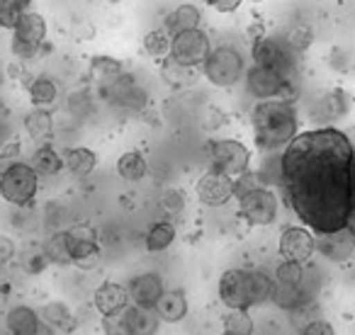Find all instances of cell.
Instances as JSON below:
<instances>
[{
  "label": "cell",
  "mask_w": 355,
  "mask_h": 335,
  "mask_svg": "<svg viewBox=\"0 0 355 335\" xmlns=\"http://www.w3.org/2000/svg\"><path fill=\"white\" fill-rule=\"evenodd\" d=\"M280 185L309 231L319 236L345 231L355 207V148L336 127L297 134L282 151Z\"/></svg>",
  "instance_id": "cell-1"
},
{
  "label": "cell",
  "mask_w": 355,
  "mask_h": 335,
  "mask_svg": "<svg viewBox=\"0 0 355 335\" xmlns=\"http://www.w3.org/2000/svg\"><path fill=\"white\" fill-rule=\"evenodd\" d=\"M253 138L261 151H280L300 134L295 105L290 100H263L251 109Z\"/></svg>",
  "instance_id": "cell-2"
},
{
  "label": "cell",
  "mask_w": 355,
  "mask_h": 335,
  "mask_svg": "<svg viewBox=\"0 0 355 335\" xmlns=\"http://www.w3.org/2000/svg\"><path fill=\"white\" fill-rule=\"evenodd\" d=\"M243 69H246V66H243L241 51L232 44L214 46L202 64L205 78H207L214 88H222V90L234 88V85L241 80Z\"/></svg>",
  "instance_id": "cell-3"
},
{
  "label": "cell",
  "mask_w": 355,
  "mask_h": 335,
  "mask_svg": "<svg viewBox=\"0 0 355 335\" xmlns=\"http://www.w3.org/2000/svg\"><path fill=\"white\" fill-rule=\"evenodd\" d=\"M40 192V175L30 163H15L0 173V197L12 207H27Z\"/></svg>",
  "instance_id": "cell-4"
},
{
  "label": "cell",
  "mask_w": 355,
  "mask_h": 335,
  "mask_svg": "<svg viewBox=\"0 0 355 335\" xmlns=\"http://www.w3.org/2000/svg\"><path fill=\"white\" fill-rule=\"evenodd\" d=\"M209 170L236 180L251 168V151L239 138H217L209 143Z\"/></svg>",
  "instance_id": "cell-5"
},
{
  "label": "cell",
  "mask_w": 355,
  "mask_h": 335,
  "mask_svg": "<svg viewBox=\"0 0 355 335\" xmlns=\"http://www.w3.org/2000/svg\"><path fill=\"white\" fill-rule=\"evenodd\" d=\"M253 64L263 66V69L277 71L285 78L295 80L297 73V61H295V49L287 42H280L275 37H261L253 42Z\"/></svg>",
  "instance_id": "cell-6"
},
{
  "label": "cell",
  "mask_w": 355,
  "mask_h": 335,
  "mask_svg": "<svg viewBox=\"0 0 355 335\" xmlns=\"http://www.w3.org/2000/svg\"><path fill=\"white\" fill-rule=\"evenodd\" d=\"M246 93L256 98L258 102L263 100H290L295 98V80L285 78L277 71L263 69V66H251L246 73Z\"/></svg>",
  "instance_id": "cell-7"
},
{
  "label": "cell",
  "mask_w": 355,
  "mask_h": 335,
  "mask_svg": "<svg viewBox=\"0 0 355 335\" xmlns=\"http://www.w3.org/2000/svg\"><path fill=\"white\" fill-rule=\"evenodd\" d=\"M46 39V20L40 15V12H27L22 15V20L17 22V27L12 30V54L17 59L27 61V59H35L40 54L42 44Z\"/></svg>",
  "instance_id": "cell-8"
},
{
  "label": "cell",
  "mask_w": 355,
  "mask_h": 335,
  "mask_svg": "<svg viewBox=\"0 0 355 335\" xmlns=\"http://www.w3.org/2000/svg\"><path fill=\"white\" fill-rule=\"evenodd\" d=\"M236 199H239V214L251 226H270L277 219L280 202H277V194L270 188L251 190V192L241 194Z\"/></svg>",
  "instance_id": "cell-9"
},
{
  "label": "cell",
  "mask_w": 355,
  "mask_h": 335,
  "mask_svg": "<svg viewBox=\"0 0 355 335\" xmlns=\"http://www.w3.org/2000/svg\"><path fill=\"white\" fill-rule=\"evenodd\" d=\"M66 241H69V253L76 267L90 270V267L98 265L100 238H98L95 226H90V224H73V226L66 231Z\"/></svg>",
  "instance_id": "cell-10"
},
{
  "label": "cell",
  "mask_w": 355,
  "mask_h": 335,
  "mask_svg": "<svg viewBox=\"0 0 355 335\" xmlns=\"http://www.w3.org/2000/svg\"><path fill=\"white\" fill-rule=\"evenodd\" d=\"M212 46H209V37L202 30H185L180 35L171 37V56L178 59L180 64L188 66H202L205 59L209 56Z\"/></svg>",
  "instance_id": "cell-11"
},
{
  "label": "cell",
  "mask_w": 355,
  "mask_h": 335,
  "mask_svg": "<svg viewBox=\"0 0 355 335\" xmlns=\"http://www.w3.org/2000/svg\"><path fill=\"white\" fill-rule=\"evenodd\" d=\"M277 251L282 260L306 265L316 253V233L306 226H287L280 236Z\"/></svg>",
  "instance_id": "cell-12"
},
{
  "label": "cell",
  "mask_w": 355,
  "mask_h": 335,
  "mask_svg": "<svg viewBox=\"0 0 355 335\" xmlns=\"http://www.w3.org/2000/svg\"><path fill=\"white\" fill-rule=\"evenodd\" d=\"M219 299L232 309H251V287H248V270L241 267H232L222 275L219 280Z\"/></svg>",
  "instance_id": "cell-13"
},
{
  "label": "cell",
  "mask_w": 355,
  "mask_h": 335,
  "mask_svg": "<svg viewBox=\"0 0 355 335\" xmlns=\"http://www.w3.org/2000/svg\"><path fill=\"white\" fill-rule=\"evenodd\" d=\"M198 197L205 207H222L232 197H236V180L229 178V175L207 170L198 180Z\"/></svg>",
  "instance_id": "cell-14"
},
{
  "label": "cell",
  "mask_w": 355,
  "mask_h": 335,
  "mask_svg": "<svg viewBox=\"0 0 355 335\" xmlns=\"http://www.w3.org/2000/svg\"><path fill=\"white\" fill-rule=\"evenodd\" d=\"M103 93L110 102L124 109H141L144 105H146V93L139 88L132 75H124V73L117 75V78L105 80Z\"/></svg>",
  "instance_id": "cell-15"
},
{
  "label": "cell",
  "mask_w": 355,
  "mask_h": 335,
  "mask_svg": "<svg viewBox=\"0 0 355 335\" xmlns=\"http://www.w3.org/2000/svg\"><path fill=\"white\" fill-rule=\"evenodd\" d=\"M127 291H129V304L132 306L156 309L158 299L163 296L166 287H163L161 275H156V272H144V275H137L129 280Z\"/></svg>",
  "instance_id": "cell-16"
},
{
  "label": "cell",
  "mask_w": 355,
  "mask_h": 335,
  "mask_svg": "<svg viewBox=\"0 0 355 335\" xmlns=\"http://www.w3.org/2000/svg\"><path fill=\"white\" fill-rule=\"evenodd\" d=\"M93 306L98 309L100 316L122 314V311L129 306L127 284H122V282H112V280L103 282L93 294Z\"/></svg>",
  "instance_id": "cell-17"
},
{
  "label": "cell",
  "mask_w": 355,
  "mask_h": 335,
  "mask_svg": "<svg viewBox=\"0 0 355 335\" xmlns=\"http://www.w3.org/2000/svg\"><path fill=\"white\" fill-rule=\"evenodd\" d=\"M345 112H348V95L343 90H329V93L316 100L311 117L319 124H334L338 119H343Z\"/></svg>",
  "instance_id": "cell-18"
},
{
  "label": "cell",
  "mask_w": 355,
  "mask_h": 335,
  "mask_svg": "<svg viewBox=\"0 0 355 335\" xmlns=\"http://www.w3.org/2000/svg\"><path fill=\"white\" fill-rule=\"evenodd\" d=\"M42 318L40 311H35L32 306L17 304L8 311L6 316V330L10 335H40L42 330Z\"/></svg>",
  "instance_id": "cell-19"
},
{
  "label": "cell",
  "mask_w": 355,
  "mask_h": 335,
  "mask_svg": "<svg viewBox=\"0 0 355 335\" xmlns=\"http://www.w3.org/2000/svg\"><path fill=\"white\" fill-rule=\"evenodd\" d=\"M40 318H42V323L49 325L51 330L64 333V335H71L78 328V318H76V314L64 301H49V304H44L40 309Z\"/></svg>",
  "instance_id": "cell-20"
},
{
  "label": "cell",
  "mask_w": 355,
  "mask_h": 335,
  "mask_svg": "<svg viewBox=\"0 0 355 335\" xmlns=\"http://www.w3.org/2000/svg\"><path fill=\"white\" fill-rule=\"evenodd\" d=\"M200 22H202V12L193 3H183V6L173 8V12H168L166 20H163V30L171 37L180 35L185 30H198Z\"/></svg>",
  "instance_id": "cell-21"
},
{
  "label": "cell",
  "mask_w": 355,
  "mask_h": 335,
  "mask_svg": "<svg viewBox=\"0 0 355 335\" xmlns=\"http://www.w3.org/2000/svg\"><path fill=\"white\" fill-rule=\"evenodd\" d=\"M156 314L163 323H180L188 316V299L180 289H166L156 304Z\"/></svg>",
  "instance_id": "cell-22"
},
{
  "label": "cell",
  "mask_w": 355,
  "mask_h": 335,
  "mask_svg": "<svg viewBox=\"0 0 355 335\" xmlns=\"http://www.w3.org/2000/svg\"><path fill=\"white\" fill-rule=\"evenodd\" d=\"M316 251L324 253L329 260L343 262L353 255L355 241L348 231H338V233H331V236H321V241H316Z\"/></svg>",
  "instance_id": "cell-23"
},
{
  "label": "cell",
  "mask_w": 355,
  "mask_h": 335,
  "mask_svg": "<svg viewBox=\"0 0 355 335\" xmlns=\"http://www.w3.org/2000/svg\"><path fill=\"white\" fill-rule=\"evenodd\" d=\"M124 316H127V325L132 335H156L158 333L161 318H158L156 309H144V306L129 304L127 309H124Z\"/></svg>",
  "instance_id": "cell-24"
},
{
  "label": "cell",
  "mask_w": 355,
  "mask_h": 335,
  "mask_svg": "<svg viewBox=\"0 0 355 335\" xmlns=\"http://www.w3.org/2000/svg\"><path fill=\"white\" fill-rule=\"evenodd\" d=\"M161 78L166 80L171 88H188L198 80V69L188 64H180L178 59H173L171 54L161 61Z\"/></svg>",
  "instance_id": "cell-25"
},
{
  "label": "cell",
  "mask_w": 355,
  "mask_h": 335,
  "mask_svg": "<svg viewBox=\"0 0 355 335\" xmlns=\"http://www.w3.org/2000/svg\"><path fill=\"white\" fill-rule=\"evenodd\" d=\"M30 165L37 170V175L51 178V175L61 173V168H66V163H64V156H61L51 143H42V146L35 148V153H32Z\"/></svg>",
  "instance_id": "cell-26"
},
{
  "label": "cell",
  "mask_w": 355,
  "mask_h": 335,
  "mask_svg": "<svg viewBox=\"0 0 355 335\" xmlns=\"http://www.w3.org/2000/svg\"><path fill=\"white\" fill-rule=\"evenodd\" d=\"M25 132L32 141L42 146V143L49 141L51 134H54V119H51V114L46 112L44 107H35L25 117Z\"/></svg>",
  "instance_id": "cell-27"
},
{
  "label": "cell",
  "mask_w": 355,
  "mask_h": 335,
  "mask_svg": "<svg viewBox=\"0 0 355 335\" xmlns=\"http://www.w3.org/2000/svg\"><path fill=\"white\" fill-rule=\"evenodd\" d=\"M64 163L73 175L85 178V175H90L95 168H98V153L90 151V148H83V146L69 148V151L64 153Z\"/></svg>",
  "instance_id": "cell-28"
},
{
  "label": "cell",
  "mask_w": 355,
  "mask_h": 335,
  "mask_svg": "<svg viewBox=\"0 0 355 335\" xmlns=\"http://www.w3.org/2000/svg\"><path fill=\"white\" fill-rule=\"evenodd\" d=\"M117 173H119V178H124L127 183H139V180L146 178L148 163L139 151H127V153H122V156H119Z\"/></svg>",
  "instance_id": "cell-29"
},
{
  "label": "cell",
  "mask_w": 355,
  "mask_h": 335,
  "mask_svg": "<svg viewBox=\"0 0 355 335\" xmlns=\"http://www.w3.org/2000/svg\"><path fill=\"white\" fill-rule=\"evenodd\" d=\"M248 287H251V306H261L275 296V277L263 270H248Z\"/></svg>",
  "instance_id": "cell-30"
},
{
  "label": "cell",
  "mask_w": 355,
  "mask_h": 335,
  "mask_svg": "<svg viewBox=\"0 0 355 335\" xmlns=\"http://www.w3.org/2000/svg\"><path fill=\"white\" fill-rule=\"evenodd\" d=\"M175 241V226L173 221H158L146 231V248L151 253H163Z\"/></svg>",
  "instance_id": "cell-31"
},
{
  "label": "cell",
  "mask_w": 355,
  "mask_h": 335,
  "mask_svg": "<svg viewBox=\"0 0 355 335\" xmlns=\"http://www.w3.org/2000/svg\"><path fill=\"white\" fill-rule=\"evenodd\" d=\"M224 333L227 335H253L256 333V323H253L248 309H232L222 318Z\"/></svg>",
  "instance_id": "cell-32"
},
{
  "label": "cell",
  "mask_w": 355,
  "mask_h": 335,
  "mask_svg": "<svg viewBox=\"0 0 355 335\" xmlns=\"http://www.w3.org/2000/svg\"><path fill=\"white\" fill-rule=\"evenodd\" d=\"M44 253L49 257L51 265H71V253H69V241H66V231H56L51 233L44 241Z\"/></svg>",
  "instance_id": "cell-33"
},
{
  "label": "cell",
  "mask_w": 355,
  "mask_h": 335,
  "mask_svg": "<svg viewBox=\"0 0 355 335\" xmlns=\"http://www.w3.org/2000/svg\"><path fill=\"white\" fill-rule=\"evenodd\" d=\"M27 93H30V100L37 105V107L51 105L56 98H59V88H56V83L51 78H44V75L30 80V85H27Z\"/></svg>",
  "instance_id": "cell-34"
},
{
  "label": "cell",
  "mask_w": 355,
  "mask_h": 335,
  "mask_svg": "<svg viewBox=\"0 0 355 335\" xmlns=\"http://www.w3.org/2000/svg\"><path fill=\"white\" fill-rule=\"evenodd\" d=\"M32 0H0V27L3 30H15L22 15H27Z\"/></svg>",
  "instance_id": "cell-35"
},
{
  "label": "cell",
  "mask_w": 355,
  "mask_h": 335,
  "mask_svg": "<svg viewBox=\"0 0 355 335\" xmlns=\"http://www.w3.org/2000/svg\"><path fill=\"white\" fill-rule=\"evenodd\" d=\"M144 51L153 59H166L171 54V35L166 30H153L144 37Z\"/></svg>",
  "instance_id": "cell-36"
},
{
  "label": "cell",
  "mask_w": 355,
  "mask_h": 335,
  "mask_svg": "<svg viewBox=\"0 0 355 335\" xmlns=\"http://www.w3.org/2000/svg\"><path fill=\"white\" fill-rule=\"evenodd\" d=\"M49 265H51V262H49V257H46L44 248H37V246H32L27 253H22L20 267L27 272V275H40V272H44Z\"/></svg>",
  "instance_id": "cell-37"
},
{
  "label": "cell",
  "mask_w": 355,
  "mask_h": 335,
  "mask_svg": "<svg viewBox=\"0 0 355 335\" xmlns=\"http://www.w3.org/2000/svg\"><path fill=\"white\" fill-rule=\"evenodd\" d=\"M90 69H93V73L100 75L103 80H110V78L122 75V61L112 59V56H93Z\"/></svg>",
  "instance_id": "cell-38"
},
{
  "label": "cell",
  "mask_w": 355,
  "mask_h": 335,
  "mask_svg": "<svg viewBox=\"0 0 355 335\" xmlns=\"http://www.w3.org/2000/svg\"><path fill=\"white\" fill-rule=\"evenodd\" d=\"M161 209L166 214H180L185 209V194L180 192L178 188H171V190H166V192L161 194Z\"/></svg>",
  "instance_id": "cell-39"
},
{
  "label": "cell",
  "mask_w": 355,
  "mask_h": 335,
  "mask_svg": "<svg viewBox=\"0 0 355 335\" xmlns=\"http://www.w3.org/2000/svg\"><path fill=\"white\" fill-rule=\"evenodd\" d=\"M20 153H22V146H20V141H15V138L3 143V148H0V173H6L8 168L20 163Z\"/></svg>",
  "instance_id": "cell-40"
},
{
  "label": "cell",
  "mask_w": 355,
  "mask_h": 335,
  "mask_svg": "<svg viewBox=\"0 0 355 335\" xmlns=\"http://www.w3.org/2000/svg\"><path fill=\"white\" fill-rule=\"evenodd\" d=\"M103 330L105 335H132L127 325V316L122 314H112V316H103Z\"/></svg>",
  "instance_id": "cell-41"
},
{
  "label": "cell",
  "mask_w": 355,
  "mask_h": 335,
  "mask_svg": "<svg viewBox=\"0 0 355 335\" xmlns=\"http://www.w3.org/2000/svg\"><path fill=\"white\" fill-rule=\"evenodd\" d=\"M258 188H266L261 173H253V170H248V173H243V175H239V178H236V197H241V194L251 192V190H258Z\"/></svg>",
  "instance_id": "cell-42"
},
{
  "label": "cell",
  "mask_w": 355,
  "mask_h": 335,
  "mask_svg": "<svg viewBox=\"0 0 355 335\" xmlns=\"http://www.w3.org/2000/svg\"><path fill=\"white\" fill-rule=\"evenodd\" d=\"M17 255V246L10 236L0 233V265H10Z\"/></svg>",
  "instance_id": "cell-43"
},
{
  "label": "cell",
  "mask_w": 355,
  "mask_h": 335,
  "mask_svg": "<svg viewBox=\"0 0 355 335\" xmlns=\"http://www.w3.org/2000/svg\"><path fill=\"white\" fill-rule=\"evenodd\" d=\"M300 335H336L334 325L329 320H321V318H314L300 330Z\"/></svg>",
  "instance_id": "cell-44"
},
{
  "label": "cell",
  "mask_w": 355,
  "mask_h": 335,
  "mask_svg": "<svg viewBox=\"0 0 355 335\" xmlns=\"http://www.w3.org/2000/svg\"><path fill=\"white\" fill-rule=\"evenodd\" d=\"M207 3L217 12H234L239 6H241V0H207Z\"/></svg>",
  "instance_id": "cell-45"
},
{
  "label": "cell",
  "mask_w": 355,
  "mask_h": 335,
  "mask_svg": "<svg viewBox=\"0 0 355 335\" xmlns=\"http://www.w3.org/2000/svg\"><path fill=\"white\" fill-rule=\"evenodd\" d=\"M10 265H0V289H8V284H10Z\"/></svg>",
  "instance_id": "cell-46"
},
{
  "label": "cell",
  "mask_w": 355,
  "mask_h": 335,
  "mask_svg": "<svg viewBox=\"0 0 355 335\" xmlns=\"http://www.w3.org/2000/svg\"><path fill=\"white\" fill-rule=\"evenodd\" d=\"M345 231L353 236V241H355V207H353V212H350V219H348V226H345Z\"/></svg>",
  "instance_id": "cell-47"
},
{
  "label": "cell",
  "mask_w": 355,
  "mask_h": 335,
  "mask_svg": "<svg viewBox=\"0 0 355 335\" xmlns=\"http://www.w3.org/2000/svg\"><path fill=\"white\" fill-rule=\"evenodd\" d=\"M345 138H348V141H350V146H353L355 148V127H350V129H345Z\"/></svg>",
  "instance_id": "cell-48"
},
{
  "label": "cell",
  "mask_w": 355,
  "mask_h": 335,
  "mask_svg": "<svg viewBox=\"0 0 355 335\" xmlns=\"http://www.w3.org/2000/svg\"><path fill=\"white\" fill-rule=\"evenodd\" d=\"M0 335H8V330H0Z\"/></svg>",
  "instance_id": "cell-49"
},
{
  "label": "cell",
  "mask_w": 355,
  "mask_h": 335,
  "mask_svg": "<svg viewBox=\"0 0 355 335\" xmlns=\"http://www.w3.org/2000/svg\"><path fill=\"white\" fill-rule=\"evenodd\" d=\"M251 3H261V0H251Z\"/></svg>",
  "instance_id": "cell-50"
},
{
  "label": "cell",
  "mask_w": 355,
  "mask_h": 335,
  "mask_svg": "<svg viewBox=\"0 0 355 335\" xmlns=\"http://www.w3.org/2000/svg\"><path fill=\"white\" fill-rule=\"evenodd\" d=\"M222 335H227V333H222Z\"/></svg>",
  "instance_id": "cell-51"
}]
</instances>
